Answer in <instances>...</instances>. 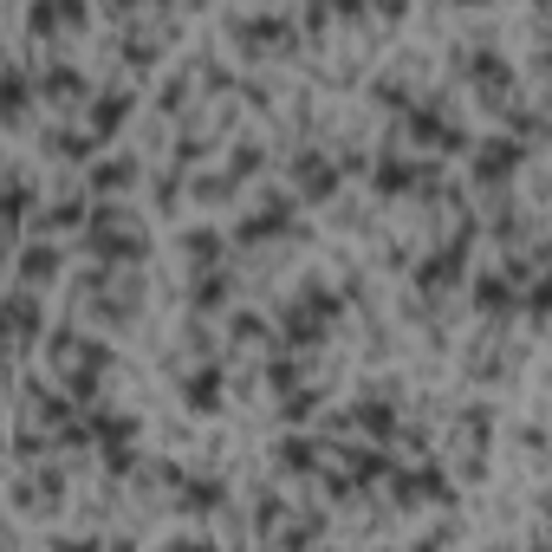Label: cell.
Listing matches in <instances>:
<instances>
[{
	"label": "cell",
	"instance_id": "1",
	"mask_svg": "<svg viewBox=\"0 0 552 552\" xmlns=\"http://www.w3.org/2000/svg\"><path fill=\"white\" fill-rule=\"evenodd\" d=\"M124 104H130L124 92H98L92 98V130H118L124 124Z\"/></svg>",
	"mask_w": 552,
	"mask_h": 552
},
{
	"label": "cell",
	"instance_id": "2",
	"mask_svg": "<svg viewBox=\"0 0 552 552\" xmlns=\"http://www.w3.org/2000/svg\"><path fill=\"white\" fill-rule=\"evenodd\" d=\"M13 331H20V338H33V331H39V299L26 293V286L13 293Z\"/></svg>",
	"mask_w": 552,
	"mask_h": 552
},
{
	"label": "cell",
	"instance_id": "3",
	"mask_svg": "<svg viewBox=\"0 0 552 552\" xmlns=\"http://www.w3.org/2000/svg\"><path fill=\"white\" fill-rule=\"evenodd\" d=\"M20 260H26V267H20L26 280H46V273H59V254H52V247H26Z\"/></svg>",
	"mask_w": 552,
	"mask_h": 552
},
{
	"label": "cell",
	"instance_id": "4",
	"mask_svg": "<svg viewBox=\"0 0 552 552\" xmlns=\"http://www.w3.org/2000/svg\"><path fill=\"white\" fill-rule=\"evenodd\" d=\"M72 92H85V78H78L72 66H52L46 72V98H72Z\"/></svg>",
	"mask_w": 552,
	"mask_h": 552
},
{
	"label": "cell",
	"instance_id": "5",
	"mask_svg": "<svg viewBox=\"0 0 552 552\" xmlns=\"http://www.w3.org/2000/svg\"><path fill=\"white\" fill-rule=\"evenodd\" d=\"M513 156H520L513 144H487V150H481V176H507V170H513Z\"/></svg>",
	"mask_w": 552,
	"mask_h": 552
},
{
	"label": "cell",
	"instance_id": "6",
	"mask_svg": "<svg viewBox=\"0 0 552 552\" xmlns=\"http://www.w3.org/2000/svg\"><path fill=\"white\" fill-rule=\"evenodd\" d=\"M92 182H98V188H124V182H130V162H98Z\"/></svg>",
	"mask_w": 552,
	"mask_h": 552
},
{
	"label": "cell",
	"instance_id": "7",
	"mask_svg": "<svg viewBox=\"0 0 552 552\" xmlns=\"http://www.w3.org/2000/svg\"><path fill=\"white\" fill-rule=\"evenodd\" d=\"M299 182H306V188H319V196H325V188H331V170H325L319 156H306V162H299Z\"/></svg>",
	"mask_w": 552,
	"mask_h": 552
},
{
	"label": "cell",
	"instance_id": "8",
	"mask_svg": "<svg viewBox=\"0 0 552 552\" xmlns=\"http://www.w3.org/2000/svg\"><path fill=\"white\" fill-rule=\"evenodd\" d=\"M188 403H215V371L208 377H188Z\"/></svg>",
	"mask_w": 552,
	"mask_h": 552
},
{
	"label": "cell",
	"instance_id": "9",
	"mask_svg": "<svg viewBox=\"0 0 552 552\" xmlns=\"http://www.w3.org/2000/svg\"><path fill=\"white\" fill-rule=\"evenodd\" d=\"M52 552H98V539H59Z\"/></svg>",
	"mask_w": 552,
	"mask_h": 552
},
{
	"label": "cell",
	"instance_id": "10",
	"mask_svg": "<svg viewBox=\"0 0 552 552\" xmlns=\"http://www.w3.org/2000/svg\"><path fill=\"white\" fill-rule=\"evenodd\" d=\"M170 552H215V546H208V539H176Z\"/></svg>",
	"mask_w": 552,
	"mask_h": 552
}]
</instances>
